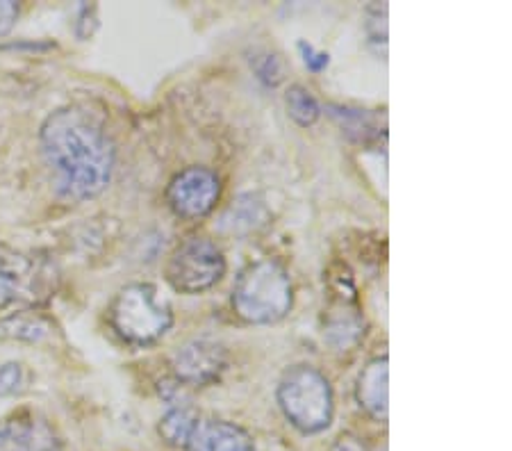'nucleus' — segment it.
<instances>
[{
    "instance_id": "f257e3e1",
    "label": "nucleus",
    "mask_w": 512,
    "mask_h": 451,
    "mask_svg": "<svg viewBox=\"0 0 512 451\" xmlns=\"http://www.w3.org/2000/svg\"><path fill=\"white\" fill-rule=\"evenodd\" d=\"M41 151L64 199L87 201L110 185L114 146L94 114L80 108L53 112L41 126Z\"/></svg>"
},
{
    "instance_id": "f03ea898",
    "label": "nucleus",
    "mask_w": 512,
    "mask_h": 451,
    "mask_svg": "<svg viewBox=\"0 0 512 451\" xmlns=\"http://www.w3.org/2000/svg\"><path fill=\"white\" fill-rule=\"evenodd\" d=\"M292 278L276 260H258L239 274L235 313L249 324H276L292 310Z\"/></svg>"
},
{
    "instance_id": "7ed1b4c3",
    "label": "nucleus",
    "mask_w": 512,
    "mask_h": 451,
    "mask_svg": "<svg viewBox=\"0 0 512 451\" xmlns=\"http://www.w3.org/2000/svg\"><path fill=\"white\" fill-rule=\"evenodd\" d=\"M110 324L119 338L135 347L162 340L173 324L171 303L151 283H132L114 297Z\"/></svg>"
},
{
    "instance_id": "20e7f679",
    "label": "nucleus",
    "mask_w": 512,
    "mask_h": 451,
    "mask_svg": "<svg viewBox=\"0 0 512 451\" xmlns=\"http://www.w3.org/2000/svg\"><path fill=\"white\" fill-rule=\"evenodd\" d=\"M278 404L301 433H319L333 422V390L319 369L296 365L278 385Z\"/></svg>"
},
{
    "instance_id": "39448f33",
    "label": "nucleus",
    "mask_w": 512,
    "mask_h": 451,
    "mask_svg": "<svg viewBox=\"0 0 512 451\" xmlns=\"http://www.w3.org/2000/svg\"><path fill=\"white\" fill-rule=\"evenodd\" d=\"M57 276L51 262L0 244V308L51 297Z\"/></svg>"
},
{
    "instance_id": "423d86ee",
    "label": "nucleus",
    "mask_w": 512,
    "mask_h": 451,
    "mask_svg": "<svg viewBox=\"0 0 512 451\" xmlns=\"http://www.w3.org/2000/svg\"><path fill=\"white\" fill-rule=\"evenodd\" d=\"M226 274V260L208 237H189L167 262V281L176 292L201 294Z\"/></svg>"
},
{
    "instance_id": "0eeeda50",
    "label": "nucleus",
    "mask_w": 512,
    "mask_h": 451,
    "mask_svg": "<svg viewBox=\"0 0 512 451\" xmlns=\"http://www.w3.org/2000/svg\"><path fill=\"white\" fill-rule=\"evenodd\" d=\"M221 183L214 171L205 167H189L171 180L167 199L178 217L201 219L212 212L219 201Z\"/></svg>"
},
{
    "instance_id": "6e6552de",
    "label": "nucleus",
    "mask_w": 512,
    "mask_h": 451,
    "mask_svg": "<svg viewBox=\"0 0 512 451\" xmlns=\"http://www.w3.org/2000/svg\"><path fill=\"white\" fill-rule=\"evenodd\" d=\"M349 278L340 276L333 283V299L324 317V340L335 351H349L365 335V317H362L358 301H355V287L349 283L344 287V281Z\"/></svg>"
},
{
    "instance_id": "1a4fd4ad",
    "label": "nucleus",
    "mask_w": 512,
    "mask_h": 451,
    "mask_svg": "<svg viewBox=\"0 0 512 451\" xmlns=\"http://www.w3.org/2000/svg\"><path fill=\"white\" fill-rule=\"evenodd\" d=\"M228 365L224 344L210 338H198L187 342L176 351L171 360L173 374L180 383L187 385H210L221 376Z\"/></svg>"
},
{
    "instance_id": "9d476101",
    "label": "nucleus",
    "mask_w": 512,
    "mask_h": 451,
    "mask_svg": "<svg viewBox=\"0 0 512 451\" xmlns=\"http://www.w3.org/2000/svg\"><path fill=\"white\" fill-rule=\"evenodd\" d=\"M185 449L189 451H258L249 433L239 426L221 420H201L198 417Z\"/></svg>"
},
{
    "instance_id": "9b49d317",
    "label": "nucleus",
    "mask_w": 512,
    "mask_h": 451,
    "mask_svg": "<svg viewBox=\"0 0 512 451\" xmlns=\"http://www.w3.org/2000/svg\"><path fill=\"white\" fill-rule=\"evenodd\" d=\"M387 356L369 360L367 367L362 369L358 376V385H355V397H358V404L367 410V413L374 417V420H387V376H390V369H387Z\"/></svg>"
},
{
    "instance_id": "f8f14e48",
    "label": "nucleus",
    "mask_w": 512,
    "mask_h": 451,
    "mask_svg": "<svg viewBox=\"0 0 512 451\" xmlns=\"http://www.w3.org/2000/svg\"><path fill=\"white\" fill-rule=\"evenodd\" d=\"M0 451H60V445L44 422L0 424Z\"/></svg>"
},
{
    "instance_id": "ddd939ff",
    "label": "nucleus",
    "mask_w": 512,
    "mask_h": 451,
    "mask_svg": "<svg viewBox=\"0 0 512 451\" xmlns=\"http://www.w3.org/2000/svg\"><path fill=\"white\" fill-rule=\"evenodd\" d=\"M48 333H51V326L35 315H14L7 317L5 322H0V335H5V338L39 342L44 340Z\"/></svg>"
},
{
    "instance_id": "4468645a",
    "label": "nucleus",
    "mask_w": 512,
    "mask_h": 451,
    "mask_svg": "<svg viewBox=\"0 0 512 451\" xmlns=\"http://www.w3.org/2000/svg\"><path fill=\"white\" fill-rule=\"evenodd\" d=\"M198 417L187 408H173L169 410L167 415L162 417L160 424V433L164 436V440L169 442L173 447H185L189 440V433H192L194 424Z\"/></svg>"
},
{
    "instance_id": "2eb2a0df",
    "label": "nucleus",
    "mask_w": 512,
    "mask_h": 451,
    "mask_svg": "<svg viewBox=\"0 0 512 451\" xmlns=\"http://www.w3.org/2000/svg\"><path fill=\"white\" fill-rule=\"evenodd\" d=\"M287 112H289V117L299 123V126L308 128V126H312V123H317L321 108L315 101V96H312L308 89L301 85H294L287 92Z\"/></svg>"
},
{
    "instance_id": "dca6fc26",
    "label": "nucleus",
    "mask_w": 512,
    "mask_h": 451,
    "mask_svg": "<svg viewBox=\"0 0 512 451\" xmlns=\"http://www.w3.org/2000/svg\"><path fill=\"white\" fill-rule=\"evenodd\" d=\"M330 114H333V117L342 123V130L344 133H355L358 135L360 139L362 137H367L369 133H374V126H371V121H369V117L365 112H360V110H349V108H333V105H330Z\"/></svg>"
},
{
    "instance_id": "f3484780",
    "label": "nucleus",
    "mask_w": 512,
    "mask_h": 451,
    "mask_svg": "<svg viewBox=\"0 0 512 451\" xmlns=\"http://www.w3.org/2000/svg\"><path fill=\"white\" fill-rule=\"evenodd\" d=\"M367 30L369 39L374 44L383 46V53L387 48V5L385 3H376L367 7Z\"/></svg>"
},
{
    "instance_id": "a211bd4d",
    "label": "nucleus",
    "mask_w": 512,
    "mask_h": 451,
    "mask_svg": "<svg viewBox=\"0 0 512 451\" xmlns=\"http://www.w3.org/2000/svg\"><path fill=\"white\" fill-rule=\"evenodd\" d=\"M26 388V372L19 363H5L0 367V397H12Z\"/></svg>"
},
{
    "instance_id": "6ab92c4d",
    "label": "nucleus",
    "mask_w": 512,
    "mask_h": 451,
    "mask_svg": "<svg viewBox=\"0 0 512 451\" xmlns=\"http://www.w3.org/2000/svg\"><path fill=\"white\" fill-rule=\"evenodd\" d=\"M253 69L258 73V78L264 82V85L276 87L280 80H283V67H280L278 57L271 53H264L253 60Z\"/></svg>"
},
{
    "instance_id": "aec40b11",
    "label": "nucleus",
    "mask_w": 512,
    "mask_h": 451,
    "mask_svg": "<svg viewBox=\"0 0 512 451\" xmlns=\"http://www.w3.org/2000/svg\"><path fill=\"white\" fill-rule=\"evenodd\" d=\"M299 51L303 55V62L305 67H308L310 71H324L328 67V53H317L315 48H312L310 44H305V41H301L299 44Z\"/></svg>"
},
{
    "instance_id": "412c9836",
    "label": "nucleus",
    "mask_w": 512,
    "mask_h": 451,
    "mask_svg": "<svg viewBox=\"0 0 512 451\" xmlns=\"http://www.w3.org/2000/svg\"><path fill=\"white\" fill-rule=\"evenodd\" d=\"M16 16H19V5L12 0H0V35L12 30Z\"/></svg>"
},
{
    "instance_id": "4be33fe9",
    "label": "nucleus",
    "mask_w": 512,
    "mask_h": 451,
    "mask_svg": "<svg viewBox=\"0 0 512 451\" xmlns=\"http://www.w3.org/2000/svg\"><path fill=\"white\" fill-rule=\"evenodd\" d=\"M330 451H365V447H362V442L358 438L353 436H342L340 440L335 442V447Z\"/></svg>"
}]
</instances>
